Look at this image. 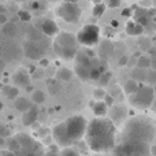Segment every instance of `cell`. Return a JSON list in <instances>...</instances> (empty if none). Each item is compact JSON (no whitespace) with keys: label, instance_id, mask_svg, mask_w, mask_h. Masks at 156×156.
Masks as SVG:
<instances>
[{"label":"cell","instance_id":"cell-5","mask_svg":"<svg viewBox=\"0 0 156 156\" xmlns=\"http://www.w3.org/2000/svg\"><path fill=\"white\" fill-rule=\"evenodd\" d=\"M155 100V89L149 85H140L138 90L130 96V103L138 108H148Z\"/></svg>","mask_w":156,"mask_h":156},{"label":"cell","instance_id":"cell-13","mask_svg":"<svg viewBox=\"0 0 156 156\" xmlns=\"http://www.w3.org/2000/svg\"><path fill=\"white\" fill-rule=\"evenodd\" d=\"M37 118H38V110L36 107H32L29 111L23 112V115H22V123L25 126H30V125H33L37 121Z\"/></svg>","mask_w":156,"mask_h":156},{"label":"cell","instance_id":"cell-43","mask_svg":"<svg viewBox=\"0 0 156 156\" xmlns=\"http://www.w3.org/2000/svg\"><path fill=\"white\" fill-rule=\"evenodd\" d=\"M30 7H32V8H34V10H37V8L40 7V4H38L37 2H33L32 4H30Z\"/></svg>","mask_w":156,"mask_h":156},{"label":"cell","instance_id":"cell-39","mask_svg":"<svg viewBox=\"0 0 156 156\" xmlns=\"http://www.w3.org/2000/svg\"><path fill=\"white\" fill-rule=\"evenodd\" d=\"M7 22H10L7 15H5V14H0V25H5Z\"/></svg>","mask_w":156,"mask_h":156},{"label":"cell","instance_id":"cell-51","mask_svg":"<svg viewBox=\"0 0 156 156\" xmlns=\"http://www.w3.org/2000/svg\"><path fill=\"white\" fill-rule=\"evenodd\" d=\"M94 4H99V3H101V0H93Z\"/></svg>","mask_w":156,"mask_h":156},{"label":"cell","instance_id":"cell-7","mask_svg":"<svg viewBox=\"0 0 156 156\" xmlns=\"http://www.w3.org/2000/svg\"><path fill=\"white\" fill-rule=\"evenodd\" d=\"M77 40L80 44L85 47L96 45L100 40V29L96 25L88 23L77 33Z\"/></svg>","mask_w":156,"mask_h":156},{"label":"cell","instance_id":"cell-4","mask_svg":"<svg viewBox=\"0 0 156 156\" xmlns=\"http://www.w3.org/2000/svg\"><path fill=\"white\" fill-rule=\"evenodd\" d=\"M65 130H66V136H67L70 144H74L76 141H78L83 134L86 133V129H88V125H86V121L83 116L81 115H74L67 118L65 122Z\"/></svg>","mask_w":156,"mask_h":156},{"label":"cell","instance_id":"cell-9","mask_svg":"<svg viewBox=\"0 0 156 156\" xmlns=\"http://www.w3.org/2000/svg\"><path fill=\"white\" fill-rule=\"evenodd\" d=\"M52 134H54V138L56 140V143L59 144V145L62 147H70V141H69L67 136H66V130H65V125L59 123L56 125V126L54 127V130H52Z\"/></svg>","mask_w":156,"mask_h":156},{"label":"cell","instance_id":"cell-21","mask_svg":"<svg viewBox=\"0 0 156 156\" xmlns=\"http://www.w3.org/2000/svg\"><path fill=\"white\" fill-rule=\"evenodd\" d=\"M76 74L83 81L90 80V70H89L88 67H85V66H82V65L76 66Z\"/></svg>","mask_w":156,"mask_h":156},{"label":"cell","instance_id":"cell-19","mask_svg":"<svg viewBox=\"0 0 156 156\" xmlns=\"http://www.w3.org/2000/svg\"><path fill=\"white\" fill-rule=\"evenodd\" d=\"M3 93H4V96L7 97V99L16 100L19 97V89H18V86L7 85V86H4V88H3Z\"/></svg>","mask_w":156,"mask_h":156},{"label":"cell","instance_id":"cell-1","mask_svg":"<svg viewBox=\"0 0 156 156\" xmlns=\"http://www.w3.org/2000/svg\"><path fill=\"white\" fill-rule=\"evenodd\" d=\"M85 136L92 151L104 152L115 147V125L111 119L94 118L88 125Z\"/></svg>","mask_w":156,"mask_h":156},{"label":"cell","instance_id":"cell-18","mask_svg":"<svg viewBox=\"0 0 156 156\" xmlns=\"http://www.w3.org/2000/svg\"><path fill=\"white\" fill-rule=\"evenodd\" d=\"M74 73L70 70V69L67 67H60L59 70L56 71V78L59 81H63V82H67V81H70L71 78H73Z\"/></svg>","mask_w":156,"mask_h":156},{"label":"cell","instance_id":"cell-16","mask_svg":"<svg viewBox=\"0 0 156 156\" xmlns=\"http://www.w3.org/2000/svg\"><path fill=\"white\" fill-rule=\"evenodd\" d=\"M3 34L8 38H12L18 34V26H16L14 22H7L5 25H3V29H2Z\"/></svg>","mask_w":156,"mask_h":156},{"label":"cell","instance_id":"cell-37","mask_svg":"<svg viewBox=\"0 0 156 156\" xmlns=\"http://www.w3.org/2000/svg\"><path fill=\"white\" fill-rule=\"evenodd\" d=\"M114 156H126V155H125V152H123V149H122V147H121V145L115 147V149H114Z\"/></svg>","mask_w":156,"mask_h":156},{"label":"cell","instance_id":"cell-2","mask_svg":"<svg viewBox=\"0 0 156 156\" xmlns=\"http://www.w3.org/2000/svg\"><path fill=\"white\" fill-rule=\"evenodd\" d=\"M156 137V127L154 122L144 116H136L127 121L123 129V141H143L151 144Z\"/></svg>","mask_w":156,"mask_h":156},{"label":"cell","instance_id":"cell-20","mask_svg":"<svg viewBox=\"0 0 156 156\" xmlns=\"http://www.w3.org/2000/svg\"><path fill=\"white\" fill-rule=\"evenodd\" d=\"M138 88H140V85H138V82L136 80H129L126 81V83H125L123 86V90L126 94H129V96H132V94H134L138 90Z\"/></svg>","mask_w":156,"mask_h":156},{"label":"cell","instance_id":"cell-28","mask_svg":"<svg viewBox=\"0 0 156 156\" xmlns=\"http://www.w3.org/2000/svg\"><path fill=\"white\" fill-rule=\"evenodd\" d=\"M60 156H80V154H78L74 148L66 147V148H63V151L60 152Z\"/></svg>","mask_w":156,"mask_h":156},{"label":"cell","instance_id":"cell-32","mask_svg":"<svg viewBox=\"0 0 156 156\" xmlns=\"http://www.w3.org/2000/svg\"><path fill=\"white\" fill-rule=\"evenodd\" d=\"M140 48L143 49V51H147V52H148L149 49L152 48L151 41H149L148 38H144V40H141V43H140Z\"/></svg>","mask_w":156,"mask_h":156},{"label":"cell","instance_id":"cell-46","mask_svg":"<svg viewBox=\"0 0 156 156\" xmlns=\"http://www.w3.org/2000/svg\"><path fill=\"white\" fill-rule=\"evenodd\" d=\"M111 26H112V27H118V26H119V22L112 21V22H111Z\"/></svg>","mask_w":156,"mask_h":156},{"label":"cell","instance_id":"cell-14","mask_svg":"<svg viewBox=\"0 0 156 156\" xmlns=\"http://www.w3.org/2000/svg\"><path fill=\"white\" fill-rule=\"evenodd\" d=\"M144 32V26L137 23L136 21H127L126 23V33L129 36H141Z\"/></svg>","mask_w":156,"mask_h":156},{"label":"cell","instance_id":"cell-36","mask_svg":"<svg viewBox=\"0 0 156 156\" xmlns=\"http://www.w3.org/2000/svg\"><path fill=\"white\" fill-rule=\"evenodd\" d=\"M134 15V11L132 10V8H125L123 11H122V16H125V18H129V16Z\"/></svg>","mask_w":156,"mask_h":156},{"label":"cell","instance_id":"cell-50","mask_svg":"<svg viewBox=\"0 0 156 156\" xmlns=\"http://www.w3.org/2000/svg\"><path fill=\"white\" fill-rule=\"evenodd\" d=\"M47 156H58L56 154H55V152H49V154L48 155H47Z\"/></svg>","mask_w":156,"mask_h":156},{"label":"cell","instance_id":"cell-33","mask_svg":"<svg viewBox=\"0 0 156 156\" xmlns=\"http://www.w3.org/2000/svg\"><path fill=\"white\" fill-rule=\"evenodd\" d=\"M10 136V129L4 123H0V137H7Z\"/></svg>","mask_w":156,"mask_h":156},{"label":"cell","instance_id":"cell-22","mask_svg":"<svg viewBox=\"0 0 156 156\" xmlns=\"http://www.w3.org/2000/svg\"><path fill=\"white\" fill-rule=\"evenodd\" d=\"M114 52V45L111 41H103L100 45V54L103 58H108Z\"/></svg>","mask_w":156,"mask_h":156},{"label":"cell","instance_id":"cell-24","mask_svg":"<svg viewBox=\"0 0 156 156\" xmlns=\"http://www.w3.org/2000/svg\"><path fill=\"white\" fill-rule=\"evenodd\" d=\"M41 34H43V32H41V30H37L36 27L32 26L29 29V32H27V40H29V41H34V43H40Z\"/></svg>","mask_w":156,"mask_h":156},{"label":"cell","instance_id":"cell-53","mask_svg":"<svg viewBox=\"0 0 156 156\" xmlns=\"http://www.w3.org/2000/svg\"><path fill=\"white\" fill-rule=\"evenodd\" d=\"M154 4H155V5H156V0H154Z\"/></svg>","mask_w":156,"mask_h":156},{"label":"cell","instance_id":"cell-42","mask_svg":"<svg viewBox=\"0 0 156 156\" xmlns=\"http://www.w3.org/2000/svg\"><path fill=\"white\" fill-rule=\"evenodd\" d=\"M148 80L151 81L152 83H155V85H156V71H154V73H152V74H149Z\"/></svg>","mask_w":156,"mask_h":156},{"label":"cell","instance_id":"cell-41","mask_svg":"<svg viewBox=\"0 0 156 156\" xmlns=\"http://www.w3.org/2000/svg\"><path fill=\"white\" fill-rule=\"evenodd\" d=\"M151 69H152L154 71H156V55L151 58Z\"/></svg>","mask_w":156,"mask_h":156},{"label":"cell","instance_id":"cell-3","mask_svg":"<svg viewBox=\"0 0 156 156\" xmlns=\"http://www.w3.org/2000/svg\"><path fill=\"white\" fill-rule=\"evenodd\" d=\"M78 40L77 36L69 32H62L55 37L54 51L59 58L65 60H71L78 55Z\"/></svg>","mask_w":156,"mask_h":156},{"label":"cell","instance_id":"cell-35","mask_svg":"<svg viewBox=\"0 0 156 156\" xmlns=\"http://www.w3.org/2000/svg\"><path fill=\"white\" fill-rule=\"evenodd\" d=\"M126 65H129V58L125 55V56H122L121 59L118 60V66L119 67H122V66H126Z\"/></svg>","mask_w":156,"mask_h":156},{"label":"cell","instance_id":"cell-48","mask_svg":"<svg viewBox=\"0 0 156 156\" xmlns=\"http://www.w3.org/2000/svg\"><path fill=\"white\" fill-rule=\"evenodd\" d=\"M66 3H78V0H63Z\"/></svg>","mask_w":156,"mask_h":156},{"label":"cell","instance_id":"cell-49","mask_svg":"<svg viewBox=\"0 0 156 156\" xmlns=\"http://www.w3.org/2000/svg\"><path fill=\"white\" fill-rule=\"evenodd\" d=\"M151 154H152V155H154V156H156V147H154V148H152Z\"/></svg>","mask_w":156,"mask_h":156},{"label":"cell","instance_id":"cell-8","mask_svg":"<svg viewBox=\"0 0 156 156\" xmlns=\"http://www.w3.org/2000/svg\"><path fill=\"white\" fill-rule=\"evenodd\" d=\"M23 54L30 60H41L44 56V48H41L40 43L27 40L23 44Z\"/></svg>","mask_w":156,"mask_h":156},{"label":"cell","instance_id":"cell-27","mask_svg":"<svg viewBox=\"0 0 156 156\" xmlns=\"http://www.w3.org/2000/svg\"><path fill=\"white\" fill-rule=\"evenodd\" d=\"M111 77H112V74H111V71H104V73L101 74V77H100L99 80V83L101 86H105L108 82L111 81Z\"/></svg>","mask_w":156,"mask_h":156},{"label":"cell","instance_id":"cell-31","mask_svg":"<svg viewBox=\"0 0 156 156\" xmlns=\"http://www.w3.org/2000/svg\"><path fill=\"white\" fill-rule=\"evenodd\" d=\"M18 16H19V19H21V21H23V22H27V21H30V19H32L30 12H29V11H26V10H19Z\"/></svg>","mask_w":156,"mask_h":156},{"label":"cell","instance_id":"cell-52","mask_svg":"<svg viewBox=\"0 0 156 156\" xmlns=\"http://www.w3.org/2000/svg\"><path fill=\"white\" fill-rule=\"evenodd\" d=\"M2 110H3V103L0 101V111H2Z\"/></svg>","mask_w":156,"mask_h":156},{"label":"cell","instance_id":"cell-29","mask_svg":"<svg viewBox=\"0 0 156 156\" xmlns=\"http://www.w3.org/2000/svg\"><path fill=\"white\" fill-rule=\"evenodd\" d=\"M93 96H94V99L96 100H104V97L107 96V93H105V90L103 88H96L94 89V92H93Z\"/></svg>","mask_w":156,"mask_h":156},{"label":"cell","instance_id":"cell-30","mask_svg":"<svg viewBox=\"0 0 156 156\" xmlns=\"http://www.w3.org/2000/svg\"><path fill=\"white\" fill-rule=\"evenodd\" d=\"M48 90H49V93H51V94H56L60 90V86L58 85L55 81H52V82L49 81V82H48Z\"/></svg>","mask_w":156,"mask_h":156},{"label":"cell","instance_id":"cell-26","mask_svg":"<svg viewBox=\"0 0 156 156\" xmlns=\"http://www.w3.org/2000/svg\"><path fill=\"white\" fill-rule=\"evenodd\" d=\"M105 10H107V5L103 4V3H99V4H94L93 5V16H96V18H99V16H101L105 12Z\"/></svg>","mask_w":156,"mask_h":156},{"label":"cell","instance_id":"cell-15","mask_svg":"<svg viewBox=\"0 0 156 156\" xmlns=\"http://www.w3.org/2000/svg\"><path fill=\"white\" fill-rule=\"evenodd\" d=\"M107 107L108 105L105 104L104 101H101V100H97L96 103L93 104V114L96 118H104L105 114H107Z\"/></svg>","mask_w":156,"mask_h":156},{"label":"cell","instance_id":"cell-45","mask_svg":"<svg viewBox=\"0 0 156 156\" xmlns=\"http://www.w3.org/2000/svg\"><path fill=\"white\" fill-rule=\"evenodd\" d=\"M40 65L43 66V67H45V66L48 65V60H47V59H41V60H40Z\"/></svg>","mask_w":156,"mask_h":156},{"label":"cell","instance_id":"cell-25","mask_svg":"<svg viewBox=\"0 0 156 156\" xmlns=\"http://www.w3.org/2000/svg\"><path fill=\"white\" fill-rule=\"evenodd\" d=\"M32 100L36 104H41V103L45 101V93L43 90H40V89H37V90H34L32 93Z\"/></svg>","mask_w":156,"mask_h":156},{"label":"cell","instance_id":"cell-17","mask_svg":"<svg viewBox=\"0 0 156 156\" xmlns=\"http://www.w3.org/2000/svg\"><path fill=\"white\" fill-rule=\"evenodd\" d=\"M15 108L21 112H26L32 108V104H30V100L26 99V97H18L15 100Z\"/></svg>","mask_w":156,"mask_h":156},{"label":"cell","instance_id":"cell-6","mask_svg":"<svg viewBox=\"0 0 156 156\" xmlns=\"http://www.w3.org/2000/svg\"><path fill=\"white\" fill-rule=\"evenodd\" d=\"M56 14L59 18H62L63 21L69 22V23H76L80 21L81 15H82V10L77 3H66L63 2L62 4L58 5Z\"/></svg>","mask_w":156,"mask_h":156},{"label":"cell","instance_id":"cell-38","mask_svg":"<svg viewBox=\"0 0 156 156\" xmlns=\"http://www.w3.org/2000/svg\"><path fill=\"white\" fill-rule=\"evenodd\" d=\"M104 103L108 105V107H111V105L114 104V99H112V96H111V94H107V96L104 97Z\"/></svg>","mask_w":156,"mask_h":156},{"label":"cell","instance_id":"cell-11","mask_svg":"<svg viewBox=\"0 0 156 156\" xmlns=\"http://www.w3.org/2000/svg\"><path fill=\"white\" fill-rule=\"evenodd\" d=\"M134 21L137 22V23H140L141 26H148L149 22H151L152 16L151 14H149L148 10H144V8H137V10L134 11Z\"/></svg>","mask_w":156,"mask_h":156},{"label":"cell","instance_id":"cell-23","mask_svg":"<svg viewBox=\"0 0 156 156\" xmlns=\"http://www.w3.org/2000/svg\"><path fill=\"white\" fill-rule=\"evenodd\" d=\"M140 70H145V69L151 67V56H147V55H141L137 59V63H136Z\"/></svg>","mask_w":156,"mask_h":156},{"label":"cell","instance_id":"cell-34","mask_svg":"<svg viewBox=\"0 0 156 156\" xmlns=\"http://www.w3.org/2000/svg\"><path fill=\"white\" fill-rule=\"evenodd\" d=\"M112 112H114V118H118V121H121V119H122L121 112H123V108H122V107H115Z\"/></svg>","mask_w":156,"mask_h":156},{"label":"cell","instance_id":"cell-12","mask_svg":"<svg viewBox=\"0 0 156 156\" xmlns=\"http://www.w3.org/2000/svg\"><path fill=\"white\" fill-rule=\"evenodd\" d=\"M12 81L16 86H29L30 82V74L25 70H18L12 76Z\"/></svg>","mask_w":156,"mask_h":156},{"label":"cell","instance_id":"cell-40","mask_svg":"<svg viewBox=\"0 0 156 156\" xmlns=\"http://www.w3.org/2000/svg\"><path fill=\"white\" fill-rule=\"evenodd\" d=\"M0 156H16V154H14L12 151H2Z\"/></svg>","mask_w":156,"mask_h":156},{"label":"cell","instance_id":"cell-10","mask_svg":"<svg viewBox=\"0 0 156 156\" xmlns=\"http://www.w3.org/2000/svg\"><path fill=\"white\" fill-rule=\"evenodd\" d=\"M40 30L47 37H52V36L59 34V26H58V23L55 21H52V19H44L40 26Z\"/></svg>","mask_w":156,"mask_h":156},{"label":"cell","instance_id":"cell-44","mask_svg":"<svg viewBox=\"0 0 156 156\" xmlns=\"http://www.w3.org/2000/svg\"><path fill=\"white\" fill-rule=\"evenodd\" d=\"M5 140H4V137H0V148H3V147H5Z\"/></svg>","mask_w":156,"mask_h":156},{"label":"cell","instance_id":"cell-47","mask_svg":"<svg viewBox=\"0 0 156 156\" xmlns=\"http://www.w3.org/2000/svg\"><path fill=\"white\" fill-rule=\"evenodd\" d=\"M0 14H5V10H4L3 5H0Z\"/></svg>","mask_w":156,"mask_h":156}]
</instances>
